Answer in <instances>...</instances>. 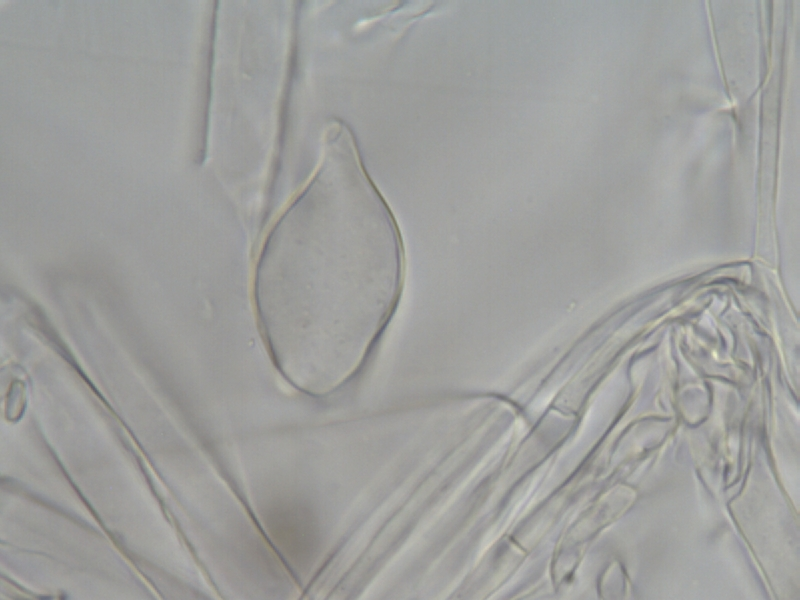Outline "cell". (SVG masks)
<instances>
[{
  "label": "cell",
  "mask_w": 800,
  "mask_h": 600,
  "mask_svg": "<svg viewBox=\"0 0 800 600\" xmlns=\"http://www.w3.org/2000/svg\"><path fill=\"white\" fill-rule=\"evenodd\" d=\"M285 216L257 258L258 325L297 389L328 394L363 365L394 305L399 250L388 226Z\"/></svg>",
  "instance_id": "1"
}]
</instances>
